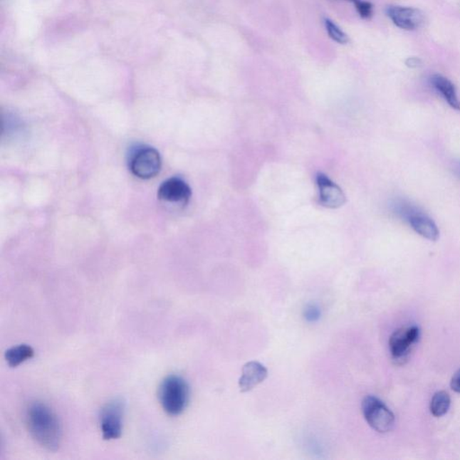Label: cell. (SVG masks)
Returning a JSON list of instances; mask_svg holds the SVG:
<instances>
[{"label": "cell", "mask_w": 460, "mask_h": 460, "mask_svg": "<svg viewBox=\"0 0 460 460\" xmlns=\"http://www.w3.org/2000/svg\"><path fill=\"white\" fill-rule=\"evenodd\" d=\"M451 386L455 392L460 393V369L452 377Z\"/></svg>", "instance_id": "obj_17"}, {"label": "cell", "mask_w": 460, "mask_h": 460, "mask_svg": "<svg viewBox=\"0 0 460 460\" xmlns=\"http://www.w3.org/2000/svg\"><path fill=\"white\" fill-rule=\"evenodd\" d=\"M126 403L122 397L113 398L102 408L100 427L103 438L112 441L121 437Z\"/></svg>", "instance_id": "obj_3"}, {"label": "cell", "mask_w": 460, "mask_h": 460, "mask_svg": "<svg viewBox=\"0 0 460 460\" xmlns=\"http://www.w3.org/2000/svg\"><path fill=\"white\" fill-rule=\"evenodd\" d=\"M364 418L370 427L380 434L389 432L394 427V415L379 398L368 396L362 404Z\"/></svg>", "instance_id": "obj_4"}, {"label": "cell", "mask_w": 460, "mask_h": 460, "mask_svg": "<svg viewBox=\"0 0 460 460\" xmlns=\"http://www.w3.org/2000/svg\"><path fill=\"white\" fill-rule=\"evenodd\" d=\"M352 3L355 4L360 17L364 19H369L372 16L373 6L372 3L364 1V0H352Z\"/></svg>", "instance_id": "obj_16"}, {"label": "cell", "mask_w": 460, "mask_h": 460, "mask_svg": "<svg viewBox=\"0 0 460 460\" xmlns=\"http://www.w3.org/2000/svg\"><path fill=\"white\" fill-rule=\"evenodd\" d=\"M387 13L394 25L404 30H417L425 21L424 14L417 9L391 6L387 9Z\"/></svg>", "instance_id": "obj_9"}, {"label": "cell", "mask_w": 460, "mask_h": 460, "mask_svg": "<svg viewBox=\"0 0 460 460\" xmlns=\"http://www.w3.org/2000/svg\"><path fill=\"white\" fill-rule=\"evenodd\" d=\"M431 84L451 108L460 111V100L455 85L451 80L444 75H434L431 78Z\"/></svg>", "instance_id": "obj_12"}, {"label": "cell", "mask_w": 460, "mask_h": 460, "mask_svg": "<svg viewBox=\"0 0 460 460\" xmlns=\"http://www.w3.org/2000/svg\"><path fill=\"white\" fill-rule=\"evenodd\" d=\"M26 420L29 434L41 447L56 451L63 442V427L55 412L41 402L31 404Z\"/></svg>", "instance_id": "obj_1"}, {"label": "cell", "mask_w": 460, "mask_h": 460, "mask_svg": "<svg viewBox=\"0 0 460 460\" xmlns=\"http://www.w3.org/2000/svg\"><path fill=\"white\" fill-rule=\"evenodd\" d=\"M451 407V397L446 391H439L434 394L431 401L430 410L435 417H441L447 413Z\"/></svg>", "instance_id": "obj_14"}, {"label": "cell", "mask_w": 460, "mask_h": 460, "mask_svg": "<svg viewBox=\"0 0 460 460\" xmlns=\"http://www.w3.org/2000/svg\"><path fill=\"white\" fill-rule=\"evenodd\" d=\"M267 376V369L263 364L255 360L246 363L243 366L241 377L239 381L240 391L242 393L249 392L263 382Z\"/></svg>", "instance_id": "obj_11"}, {"label": "cell", "mask_w": 460, "mask_h": 460, "mask_svg": "<svg viewBox=\"0 0 460 460\" xmlns=\"http://www.w3.org/2000/svg\"><path fill=\"white\" fill-rule=\"evenodd\" d=\"M317 184L319 191V200L325 207L336 209L345 204L346 197L341 188L334 183L330 178L323 174H318Z\"/></svg>", "instance_id": "obj_10"}, {"label": "cell", "mask_w": 460, "mask_h": 460, "mask_svg": "<svg viewBox=\"0 0 460 460\" xmlns=\"http://www.w3.org/2000/svg\"><path fill=\"white\" fill-rule=\"evenodd\" d=\"M348 1H352V0H348Z\"/></svg>", "instance_id": "obj_20"}, {"label": "cell", "mask_w": 460, "mask_h": 460, "mask_svg": "<svg viewBox=\"0 0 460 460\" xmlns=\"http://www.w3.org/2000/svg\"><path fill=\"white\" fill-rule=\"evenodd\" d=\"M307 318H310L314 320L315 318H318V311L317 310H315V308H310V310L308 311Z\"/></svg>", "instance_id": "obj_19"}, {"label": "cell", "mask_w": 460, "mask_h": 460, "mask_svg": "<svg viewBox=\"0 0 460 460\" xmlns=\"http://www.w3.org/2000/svg\"><path fill=\"white\" fill-rule=\"evenodd\" d=\"M422 63V61L418 59V58H409V59H407L406 64L407 65L408 67L409 68H418L420 66Z\"/></svg>", "instance_id": "obj_18"}, {"label": "cell", "mask_w": 460, "mask_h": 460, "mask_svg": "<svg viewBox=\"0 0 460 460\" xmlns=\"http://www.w3.org/2000/svg\"><path fill=\"white\" fill-rule=\"evenodd\" d=\"M161 166L162 161L159 151L150 147L137 150L130 162V169L134 176L145 180L155 177Z\"/></svg>", "instance_id": "obj_5"}, {"label": "cell", "mask_w": 460, "mask_h": 460, "mask_svg": "<svg viewBox=\"0 0 460 460\" xmlns=\"http://www.w3.org/2000/svg\"><path fill=\"white\" fill-rule=\"evenodd\" d=\"M159 399L167 414L177 417L184 413L190 401V387L187 380L174 374L164 377L160 386Z\"/></svg>", "instance_id": "obj_2"}, {"label": "cell", "mask_w": 460, "mask_h": 460, "mask_svg": "<svg viewBox=\"0 0 460 460\" xmlns=\"http://www.w3.org/2000/svg\"><path fill=\"white\" fill-rule=\"evenodd\" d=\"M325 26L329 37L340 44L349 43V37L340 27L330 19H325Z\"/></svg>", "instance_id": "obj_15"}, {"label": "cell", "mask_w": 460, "mask_h": 460, "mask_svg": "<svg viewBox=\"0 0 460 460\" xmlns=\"http://www.w3.org/2000/svg\"><path fill=\"white\" fill-rule=\"evenodd\" d=\"M192 190L184 180L172 177L164 181L159 188L157 197L168 204L185 205L190 200Z\"/></svg>", "instance_id": "obj_7"}, {"label": "cell", "mask_w": 460, "mask_h": 460, "mask_svg": "<svg viewBox=\"0 0 460 460\" xmlns=\"http://www.w3.org/2000/svg\"><path fill=\"white\" fill-rule=\"evenodd\" d=\"M402 217L406 219L411 228L423 238L430 241H437L439 230L435 222L424 212L417 211L408 204H400L397 209Z\"/></svg>", "instance_id": "obj_6"}, {"label": "cell", "mask_w": 460, "mask_h": 460, "mask_svg": "<svg viewBox=\"0 0 460 460\" xmlns=\"http://www.w3.org/2000/svg\"><path fill=\"white\" fill-rule=\"evenodd\" d=\"M34 356V350L27 345H19L6 350L5 352L6 362L10 367L16 368L26 360Z\"/></svg>", "instance_id": "obj_13"}, {"label": "cell", "mask_w": 460, "mask_h": 460, "mask_svg": "<svg viewBox=\"0 0 460 460\" xmlns=\"http://www.w3.org/2000/svg\"><path fill=\"white\" fill-rule=\"evenodd\" d=\"M419 329L417 327L403 328L394 331L390 339V349L396 362L407 359L408 353L418 341Z\"/></svg>", "instance_id": "obj_8"}]
</instances>
